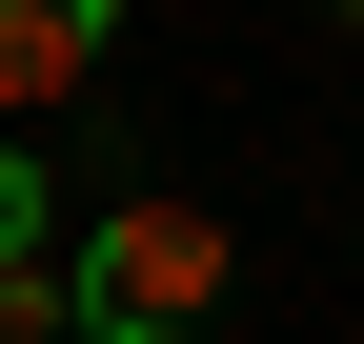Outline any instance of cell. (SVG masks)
I'll return each instance as SVG.
<instances>
[{
  "instance_id": "1",
  "label": "cell",
  "mask_w": 364,
  "mask_h": 344,
  "mask_svg": "<svg viewBox=\"0 0 364 344\" xmlns=\"http://www.w3.org/2000/svg\"><path fill=\"white\" fill-rule=\"evenodd\" d=\"M203 304H223V203H182V183H122L61 243V324L81 344H203Z\"/></svg>"
},
{
  "instance_id": "3",
  "label": "cell",
  "mask_w": 364,
  "mask_h": 344,
  "mask_svg": "<svg viewBox=\"0 0 364 344\" xmlns=\"http://www.w3.org/2000/svg\"><path fill=\"white\" fill-rule=\"evenodd\" d=\"M0 344H81L61 324V243H41V162L0 142Z\"/></svg>"
},
{
  "instance_id": "2",
  "label": "cell",
  "mask_w": 364,
  "mask_h": 344,
  "mask_svg": "<svg viewBox=\"0 0 364 344\" xmlns=\"http://www.w3.org/2000/svg\"><path fill=\"white\" fill-rule=\"evenodd\" d=\"M102 61H122V0H0V122L102 102Z\"/></svg>"
},
{
  "instance_id": "4",
  "label": "cell",
  "mask_w": 364,
  "mask_h": 344,
  "mask_svg": "<svg viewBox=\"0 0 364 344\" xmlns=\"http://www.w3.org/2000/svg\"><path fill=\"white\" fill-rule=\"evenodd\" d=\"M324 21H364V0H324Z\"/></svg>"
}]
</instances>
